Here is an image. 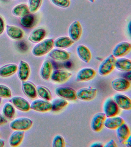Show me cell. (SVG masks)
Masks as SVG:
<instances>
[{"instance_id":"6da1fadb","label":"cell","mask_w":131,"mask_h":147,"mask_svg":"<svg viewBox=\"0 0 131 147\" xmlns=\"http://www.w3.org/2000/svg\"><path fill=\"white\" fill-rule=\"evenodd\" d=\"M54 47V40L47 38L38 42L32 49V53L34 56L41 57L50 52Z\"/></svg>"},{"instance_id":"7a4b0ae2","label":"cell","mask_w":131,"mask_h":147,"mask_svg":"<svg viewBox=\"0 0 131 147\" xmlns=\"http://www.w3.org/2000/svg\"><path fill=\"white\" fill-rule=\"evenodd\" d=\"M116 60L115 57L112 54L106 57L99 66L98 74L104 76L111 73L115 68Z\"/></svg>"},{"instance_id":"3957f363","label":"cell","mask_w":131,"mask_h":147,"mask_svg":"<svg viewBox=\"0 0 131 147\" xmlns=\"http://www.w3.org/2000/svg\"><path fill=\"white\" fill-rule=\"evenodd\" d=\"M33 121L30 118L21 117L16 118L11 122L10 127L13 130L26 131L32 127Z\"/></svg>"},{"instance_id":"277c9868","label":"cell","mask_w":131,"mask_h":147,"mask_svg":"<svg viewBox=\"0 0 131 147\" xmlns=\"http://www.w3.org/2000/svg\"><path fill=\"white\" fill-rule=\"evenodd\" d=\"M56 95L67 100L75 101L77 99V92L73 88L70 87H57L55 90Z\"/></svg>"},{"instance_id":"5b68a950","label":"cell","mask_w":131,"mask_h":147,"mask_svg":"<svg viewBox=\"0 0 131 147\" xmlns=\"http://www.w3.org/2000/svg\"><path fill=\"white\" fill-rule=\"evenodd\" d=\"M131 50V45L127 41H122L117 44L113 49L112 55L115 58H119L126 56Z\"/></svg>"},{"instance_id":"8992f818","label":"cell","mask_w":131,"mask_h":147,"mask_svg":"<svg viewBox=\"0 0 131 147\" xmlns=\"http://www.w3.org/2000/svg\"><path fill=\"white\" fill-rule=\"evenodd\" d=\"M97 93L96 88L84 87L80 88L77 92V98L82 101H91L96 97Z\"/></svg>"},{"instance_id":"52a82bcc","label":"cell","mask_w":131,"mask_h":147,"mask_svg":"<svg viewBox=\"0 0 131 147\" xmlns=\"http://www.w3.org/2000/svg\"><path fill=\"white\" fill-rule=\"evenodd\" d=\"M103 109L107 117H115L119 112V107L113 99L111 98L107 99L105 102Z\"/></svg>"},{"instance_id":"ba28073f","label":"cell","mask_w":131,"mask_h":147,"mask_svg":"<svg viewBox=\"0 0 131 147\" xmlns=\"http://www.w3.org/2000/svg\"><path fill=\"white\" fill-rule=\"evenodd\" d=\"M107 117L104 113H98L94 115L91 122V127L95 132H99L104 126V123Z\"/></svg>"},{"instance_id":"9c48e42d","label":"cell","mask_w":131,"mask_h":147,"mask_svg":"<svg viewBox=\"0 0 131 147\" xmlns=\"http://www.w3.org/2000/svg\"><path fill=\"white\" fill-rule=\"evenodd\" d=\"M96 72L92 68H83L79 71L76 76V80L78 82H86L92 80L95 78Z\"/></svg>"},{"instance_id":"30bf717a","label":"cell","mask_w":131,"mask_h":147,"mask_svg":"<svg viewBox=\"0 0 131 147\" xmlns=\"http://www.w3.org/2000/svg\"><path fill=\"white\" fill-rule=\"evenodd\" d=\"M30 109L39 112H47L51 110V103L43 99H37L30 104Z\"/></svg>"},{"instance_id":"8fae6325","label":"cell","mask_w":131,"mask_h":147,"mask_svg":"<svg viewBox=\"0 0 131 147\" xmlns=\"http://www.w3.org/2000/svg\"><path fill=\"white\" fill-rule=\"evenodd\" d=\"M82 33V26L79 21H74L70 25L68 29L69 37L74 42L79 41Z\"/></svg>"},{"instance_id":"7c38bea8","label":"cell","mask_w":131,"mask_h":147,"mask_svg":"<svg viewBox=\"0 0 131 147\" xmlns=\"http://www.w3.org/2000/svg\"><path fill=\"white\" fill-rule=\"evenodd\" d=\"M10 102L13 105L15 108L23 112H27L31 109L29 102L21 96H13L10 99Z\"/></svg>"},{"instance_id":"4fadbf2b","label":"cell","mask_w":131,"mask_h":147,"mask_svg":"<svg viewBox=\"0 0 131 147\" xmlns=\"http://www.w3.org/2000/svg\"><path fill=\"white\" fill-rule=\"evenodd\" d=\"M72 76V74L65 70H55L52 73L50 79L57 83H64L68 81Z\"/></svg>"},{"instance_id":"5bb4252c","label":"cell","mask_w":131,"mask_h":147,"mask_svg":"<svg viewBox=\"0 0 131 147\" xmlns=\"http://www.w3.org/2000/svg\"><path fill=\"white\" fill-rule=\"evenodd\" d=\"M111 86L116 91L125 92L129 89L130 87V81L125 78H117L111 82Z\"/></svg>"},{"instance_id":"9a60e30c","label":"cell","mask_w":131,"mask_h":147,"mask_svg":"<svg viewBox=\"0 0 131 147\" xmlns=\"http://www.w3.org/2000/svg\"><path fill=\"white\" fill-rule=\"evenodd\" d=\"M18 75L22 81L27 80L30 75L31 69L29 64L25 61L21 60L17 69Z\"/></svg>"},{"instance_id":"2e32d148","label":"cell","mask_w":131,"mask_h":147,"mask_svg":"<svg viewBox=\"0 0 131 147\" xmlns=\"http://www.w3.org/2000/svg\"><path fill=\"white\" fill-rule=\"evenodd\" d=\"M49 56L54 60L58 61H65L69 59V53L63 49L56 48L49 53Z\"/></svg>"},{"instance_id":"e0dca14e","label":"cell","mask_w":131,"mask_h":147,"mask_svg":"<svg viewBox=\"0 0 131 147\" xmlns=\"http://www.w3.org/2000/svg\"><path fill=\"white\" fill-rule=\"evenodd\" d=\"M113 99L120 109L125 110L131 109V100L128 96L123 94H117L114 96Z\"/></svg>"},{"instance_id":"ac0fdd59","label":"cell","mask_w":131,"mask_h":147,"mask_svg":"<svg viewBox=\"0 0 131 147\" xmlns=\"http://www.w3.org/2000/svg\"><path fill=\"white\" fill-rule=\"evenodd\" d=\"M116 134L119 142L124 144L131 136L130 130L128 126L124 123L116 129Z\"/></svg>"},{"instance_id":"d6986e66","label":"cell","mask_w":131,"mask_h":147,"mask_svg":"<svg viewBox=\"0 0 131 147\" xmlns=\"http://www.w3.org/2000/svg\"><path fill=\"white\" fill-rule=\"evenodd\" d=\"M22 88L25 95L31 99L36 98L37 94L36 87L33 82L30 81H22Z\"/></svg>"},{"instance_id":"ffe728a7","label":"cell","mask_w":131,"mask_h":147,"mask_svg":"<svg viewBox=\"0 0 131 147\" xmlns=\"http://www.w3.org/2000/svg\"><path fill=\"white\" fill-rule=\"evenodd\" d=\"M6 32L7 35L14 40H21L23 38L24 34L22 29L14 25H7Z\"/></svg>"},{"instance_id":"44dd1931","label":"cell","mask_w":131,"mask_h":147,"mask_svg":"<svg viewBox=\"0 0 131 147\" xmlns=\"http://www.w3.org/2000/svg\"><path fill=\"white\" fill-rule=\"evenodd\" d=\"M77 55L79 58L86 63H89L92 59V53L88 47L83 45H79L76 48Z\"/></svg>"},{"instance_id":"7402d4cb","label":"cell","mask_w":131,"mask_h":147,"mask_svg":"<svg viewBox=\"0 0 131 147\" xmlns=\"http://www.w3.org/2000/svg\"><path fill=\"white\" fill-rule=\"evenodd\" d=\"M47 34L46 30L43 28L34 30L30 34L28 40L31 42L37 43L44 40Z\"/></svg>"},{"instance_id":"603a6c76","label":"cell","mask_w":131,"mask_h":147,"mask_svg":"<svg viewBox=\"0 0 131 147\" xmlns=\"http://www.w3.org/2000/svg\"><path fill=\"white\" fill-rule=\"evenodd\" d=\"M125 123V120L121 117H107L104 123V126L110 129H116L121 125Z\"/></svg>"},{"instance_id":"cb8c5ba5","label":"cell","mask_w":131,"mask_h":147,"mask_svg":"<svg viewBox=\"0 0 131 147\" xmlns=\"http://www.w3.org/2000/svg\"><path fill=\"white\" fill-rule=\"evenodd\" d=\"M74 42L69 36L59 37L54 41V47L59 49H67L71 47Z\"/></svg>"},{"instance_id":"d4e9b609","label":"cell","mask_w":131,"mask_h":147,"mask_svg":"<svg viewBox=\"0 0 131 147\" xmlns=\"http://www.w3.org/2000/svg\"><path fill=\"white\" fill-rule=\"evenodd\" d=\"M24 135V131L15 130L9 138L10 145L13 147H18L20 145L22 142Z\"/></svg>"},{"instance_id":"484cf974","label":"cell","mask_w":131,"mask_h":147,"mask_svg":"<svg viewBox=\"0 0 131 147\" xmlns=\"http://www.w3.org/2000/svg\"><path fill=\"white\" fill-rule=\"evenodd\" d=\"M53 67L50 61L46 60L43 62L40 70L41 78L45 80H49L52 72Z\"/></svg>"},{"instance_id":"4316f807","label":"cell","mask_w":131,"mask_h":147,"mask_svg":"<svg viewBox=\"0 0 131 147\" xmlns=\"http://www.w3.org/2000/svg\"><path fill=\"white\" fill-rule=\"evenodd\" d=\"M115 68L121 71L126 72L131 71V60L125 58H120L116 59Z\"/></svg>"},{"instance_id":"83f0119b","label":"cell","mask_w":131,"mask_h":147,"mask_svg":"<svg viewBox=\"0 0 131 147\" xmlns=\"http://www.w3.org/2000/svg\"><path fill=\"white\" fill-rule=\"evenodd\" d=\"M18 66L16 64H6L0 67V76L6 78L14 74L17 71Z\"/></svg>"},{"instance_id":"f1b7e54d","label":"cell","mask_w":131,"mask_h":147,"mask_svg":"<svg viewBox=\"0 0 131 147\" xmlns=\"http://www.w3.org/2000/svg\"><path fill=\"white\" fill-rule=\"evenodd\" d=\"M36 18L34 15L29 13L21 17L20 22L21 25L26 28H30L35 25Z\"/></svg>"},{"instance_id":"f546056e","label":"cell","mask_w":131,"mask_h":147,"mask_svg":"<svg viewBox=\"0 0 131 147\" xmlns=\"http://www.w3.org/2000/svg\"><path fill=\"white\" fill-rule=\"evenodd\" d=\"M51 103V110L54 112L60 111L67 106L69 104L67 100L60 97L55 99Z\"/></svg>"},{"instance_id":"4dcf8cb0","label":"cell","mask_w":131,"mask_h":147,"mask_svg":"<svg viewBox=\"0 0 131 147\" xmlns=\"http://www.w3.org/2000/svg\"><path fill=\"white\" fill-rule=\"evenodd\" d=\"M28 5L24 3H21L16 6L12 9V13L14 16L22 17L30 13Z\"/></svg>"},{"instance_id":"1f68e13d","label":"cell","mask_w":131,"mask_h":147,"mask_svg":"<svg viewBox=\"0 0 131 147\" xmlns=\"http://www.w3.org/2000/svg\"><path fill=\"white\" fill-rule=\"evenodd\" d=\"M3 115L6 119H12L15 115V108L12 103L7 102L3 106Z\"/></svg>"},{"instance_id":"d6a6232c","label":"cell","mask_w":131,"mask_h":147,"mask_svg":"<svg viewBox=\"0 0 131 147\" xmlns=\"http://www.w3.org/2000/svg\"><path fill=\"white\" fill-rule=\"evenodd\" d=\"M37 95L42 99L48 101L52 99V94L49 90L42 86H38L36 87Z\"/></svg>"},{"instance_id":"836d02e7","label":"cell","mask_w":131,"mask_h":147,"mask_svg":"<svg viewBox=\"0 0 131 147\" xmlns=\"http://www.w3.org/2000/svg\"><path fill=\"white\" fill-rule=\"evenodd\" d=\"M42 0H29L28 7L30 12L35 13L37 12L42 5Z\"/></svg>"},{"instance_id":"e575fe53","label":"cell","mask_w":131,"mask_h":147,"mask_svg":"<svg viewBox=\"0 0 131 147\" xmlns=\"http://www.w3.org/2000/svg\"><path fill=\"white\" fill-rule=\"evenodd\" d=\"M12 96V92L9 87L5 85L0 84V97L10 98Z\"/></svg>"},{"instance_id":"d590c367","label":"cell","mask_w":131,"mask_h":147,"mask_svg":"<svg viewBox=\"0 0 131 147\" xmlns=\"http://www.w3.org/2000/svg\"><path fill=\"white\" fill-rule=\"evenodd\" d=\"M53 147H64L65 146V140L62 136L57 135L55 136L52 142Z\"/></svg>"},{"instance_id":"8d00e7d4","label":"cell","mask_w":131,"mask_h":147,"mask_svg":"<svg viewBox=\"0 0 131 147\" xmlns=\"http://www.w3.org/2000/svg\"><path fill=\"white\" fill-rule=\"evenodd\" d=\"M52 2L56 6L63 9H66L71 5L70 0H51Z\"/></svg>"},{"instance_id":"74e56055","label":"cell","mask_w":131,"mask_h":147,"mask_svg":"<svg viewBox=\"0 0 131 147\" xmlns=\"http://www.w3.org/2000/svg\"><path fill=\"white\" fill-rule=\"evenodd\" d=\"M18 47L20 50L22 51H26L28 50V47L27 42L24 41H20L18 45Z\"/></svg>"},{"instance_id":"f35d334b","label":"cell","mask_w":131,"mask_h":147,"mask_svg":"<svg viewBox=\"0 0 131 147\" xmlns=\"http://www.w3.org/2000/svg\"><path fill=\"white\" fill-rule=\"evenodd\" d=\"M5 28V24L3 17L0 16V35L4 32Z\"/></svg>"},{"instance_id":"ab89813d","label":"cell","mask_w":131,"mask_h":147,"mask_svg":"<svg viewBox=\"0 0 131 147\" xmlns=\"http://www.w3.org/2000/svg\"><path fill=\"white\" fill-rule=\"evenodd\" d=\"M103 146L105 147H117V144L115 140H111L106 143Z\"/></svg>"},{"instance_id":"60d3db41","label":"cell","mask_w":131,"mask_h":147,"mask_svg":"<svg viewBox=\"0 0 131 147\" xmlns=\"http://www.w3.org/2000/svg\"><path fill=\"white\" fill-rule=\"evenodd\" d=\"M7 122V119L3 115L0 113V125H4Z\"/></svg>"},{"instance_id":"b9f144b4","label":"cell","mask_w":131,"mask_h":147,"mask_svg":"<svg viewBox=\"0 0 131 147\" xmlns=\"http://www.w3.org/2000/svg\"><path fill=\"white\" fill-rule=\"evenodd\" d=\"M103 146L102 143H100V142H96L92 144L91 145V147H103Z\"/></svg>"},{"instance_id":"7bdbcfd3","label":"cell","mask_w":131,"mask_h":147,"mask_svg":"<svg viewBox=\"0 0 131 147\" xmlns=\"http://www.w3.org/2000/svg\"><path fill=\"white\" fill-rule=\"evenodd\" d=\"M131 136L128 138V139L125 142V144L127 147H131Z\"/></svg>"},{"instance_id":"ee69618b","label":"cell","mask_w":131,"mask_h":147,"mask_svg":"<svg viewBox=\"0 0 131 147\" xmlns=\"http://www.w3.org/2000/svg\"><path fill=\"white\" fill-rule=\"evenodd\" d=\"M5 145V141L3 139L0 138V147H3Z\"/></svg>"},{"instance_id":"f6af8a7d","label":"cell","mask_w":131,"mask_h":147,"mask_svg":"<svg viewBox=\"0 0 131 147\" xmlns=\"http://www.w3.org/2000/svg\"><path fill=\"white\" fill-rule=\"evenodd\" d=\"M87 1H89L91 3H93L95 2V0H87Z\"/></svg>"},{"instance_id":"bcb514c9","label":"cell","mask_w":131,"mask_h":147,"mask_svg":"<svg viewBox=\"0 0 131 147\" xmlns=\"http://www.w3.org/2000/svg\"><path fill=\"white\" fill-rule=\"evenodd\" d=\"M2 102V98L0 97V105H1V104Z\"/></svg>"},{"instance_id":"7dc6e473","label":"cell","mask_w":131,"mask_h":147,"mask_svg":"<svg viewBox=\"0 0 131 147\" xmlns=\"http://www.w3.org/2000/svg\"><path fill=\"white\" fill-rule=\"evenodd\" d=\"M1 132H0V136H1Z\"/></svg>"}]
</instances>
